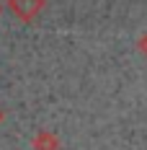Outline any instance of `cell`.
<instances>
[{
    "label": "cell",
    "instance_id": "cell-1",
    "mask_svg": "<svg viewBox=\"0 0 147 150\" xmlns=\"http://www.w3.org/2000/svg\"><path fill=\"white\" fill-rule=\"evenodd\" d=\"M44 5H46V0H8V11L23 23H31L44 11Z\"/></svg>",
    "mask_w": 147,
    "mask_h": 150
},
{
    "label": "cell",
    "instance_id": "cell-5",
    "mask_svg": "<svg viewBox=\"0 0 147 150\" xmlns=\"http://www.w3.org/2000/svg\"><path fill=\"white\" fill-rule=\"evenodd\" d=\"M0 11H3V5H0Z\"/></svg>",
    "mask_w": 147,
    "mask_h": 150
},
{
    "label": "cell",
    "instance_id": "cell-2",
    "mask_svg": "<svg viewBox=\"0 0 147 150\" xmlns=\"http://www.w3.org/2000/svg\"><path fill=\"white\" fill-rule=\"evenodd\" d=\"M31 148H34V150H59V140H57V135H54V132L41 129V132H36V135H34Z\"/></svg>",
    "mask_w": 147,
    "mask_h": 150
},
{
    "label": "cell",
    "instance_id": "cell-4",
    "mask_svg": "<svg viewBox=\"0 0 147 150\" xmlns=\"http://www.w3.org/2000/svg\"><path fill=\"white\" fill-rule=\"evenodd\" d=\"M3 117H5V114H3V109H0V122H3Z\"/></svg>",
    "mask_w": 147,
    "mask_h": 150
},
{
    "label": "cell",
    "instance_id": "cell-3",
    "mask_svg": "<svg viewBox=\"0 0 147 150\" xmlns=\"http://www.w3.org/2000/svg\"><path fill=\"white\" fill-rule=\"evenodd\" d=\"M137 49H139V52H142V54L147 57V31L142 34V36H139V39H137Z\"/></svg>",
    "mask_w": 147,
    "mask_h": 150
}]
</instances>
